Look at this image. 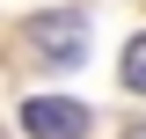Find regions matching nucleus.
<instances>
[{
	"label": "nucleus",
	"instance_id": "nucleus-3",
	"mask_svg": "<svg viewBox=\"0 0 146 139\" xmlns=\"http://www.w3.org/2000/svg\"><path fill=\"white\" fill-rule=\"evenodd\" d=\"M117 73H124V88H131V95H146V37H131V44H124Z\"/></svg>",
	"mask_w": 146,
	"mask_h": 139
},
{
	"label": "nucleus",
	"instance_id": "nucleus-2",
	"mask_svg": "<svg viewBox=\"0 0 146 139\" xmlns=\"http://www.w3.org/2000/svg\"><path fill=\"white\" fill-rule=\"evenodd\" d=\"M29 44L51 59V66H80V51H88V22L66 15V7H58V15H36V22H29Z\"/></svg>",
	"mask_w": 146,
	"mask_h": 139
},
{
	"label": "nucleus",
	"instance_id": "nucleus-4",
	"mask_svg": "<svg viewBox=\"0 0 146 139\" xmlns=\"http://www.w3.org/2000/svg\"><path fill=\"white\" fill-rule=\"evenodd\" d=\"M124 139H146V124H124Z\"/></svg>",
	"mask_w": 146,
	"mask_h": 139
},
{
	"label": "nucleus",
	"instance_id": "nucleus-1",
	"mask_svg": "<svg viewBox=\"0 0 146 139\" xmlns=\"http://www.w3.org/2000/svg\"><path fill=\"white\" fill-rule=\"evenodd\" d=\"M88 103H66V95H29L22 103V132L29 139H88Z\"/></svg>",
	"mask_w": 146,
	"mask_h": 139
}]
</instances>
